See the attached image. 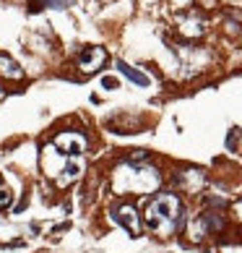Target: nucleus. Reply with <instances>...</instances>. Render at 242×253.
Returning a JSON list of instances; mask_svg holds the SVG:
<instances>
[{
	"instance_id": "obj_1",
	"label": "nucleus",
	"mask_w": 242,
	"mask_h": 253,
	"mask_svg": "<svg viewBox=\"0 0 242 253\" xmlns=\"http://www.w3.org/2000/svg\"><path fill=\"white\" fill-rule=\"evenodd\" d=\"M180 214H182V204L174 193H159L156 199L148 201L146 211H143V219H146V227L159 238L172 235L174 227L180 222Z\"/></svg>"
},
{
	"instance_id": "obj_2",
	"label": "nucleus",
	"mask_w": 242,
	"mask_h": 253,
	"mask_svg": "<svg viewBox=\"0 0 242 253\" xmlns=\"http://www.w3.org/2000/svg\"><path fill=\"white\" fill-rule=\"evenodd\" d=\"M162 177L154 167L148 165H138V162H128L115 170V191L117 193H151L159 188Z\"/></svg>"
},
{
	"instance_id": "obj_3",
	"label": "nucleus",
	"mask_w": 242,
	"mask_h": 253,
	"mask_svg": "<svg viewBox=\"0 0 242 253\" xmlns=\"http://www.w3.org/2000/svg\"><path fill=\"white\" fill-rule=\"evenodd\" d=\"M55 149H58V154L63 157H78L83 149H86V138H83L81 133H76V130H65V133H60L58 138H55Z\"/></svg>"
},
{
	"instance_id": "obj_4",
	"label": "nucleus",
	"mask_w": 242,
	"mask_h": 253,
	"mask_svg": "<svg viewBox=\"0 0 242 253\" xmlns=\"http://www.w3.org/2000/svg\"><path fill=\"white\" fill-rule=\"evenodd\" d=\"M115 219L123 224L130 235H138V232H141V219H138V211H136L130 204L117 206V209H115Z\"/></svg>"
},
{
	"instance_id": "obj_5",
	"label": "nucleus",
	"mask_w": 242,
	"mask_h": 253,
	"mask_svg": "<svg viewBox=\"0 0 242 253\" xmlns=\"http://www.w3.org/2000/svg\"><path fill=\"white\" fill-rule=\"evenodd\" d=\"M107 60V52L102 47H86L78 58V68L83 73H94L97 68H102V63Z\"/></svg>"
},
{
	"instance_id": "obj_6",
	"label": "nucleus",
	"mask_w": 242,
	"mask_h": 253,
	"mask_svg": "<svg viewBox=\"0 0 242 253\" xmlns=\"http://www.w3.org/2000/svg\"><path fill=\"white\" fill-rule=\"evenodd\" d=\"M81 172H83V159L70 157L68 162H65V167L58 172V185H60V188H65V185L76 183L78 177H81Z\"/></svg>"
},
{
	"instance_id": "obj_7",
	"label": "nucleus",
	"mask_w": 242,
	"mask_h": 253,
	"mask_svg": "<svg viewBox=\"0 0 242 253\" xmlns=\"http://www.w3.org/2000/svg\"><path fill=\"white\" fill-rule=\"evenodd\" d=\"M0 76H5V79H21L24 71H21V65L13 63L8 55H0Z\"/></svg>"
},
{
	"instance_id": "obj_8",
	"label": "nucleus",
	"mask_w": 242,
	"mask_h": 253,
	"mask_svg": "<svg viewBox=\"0 0 242 253\" xmlns=\"http://www.w3.org/2000/svg\"><path fill=\"white\" fill-rule=\"evenodd\" d=\"M117 68H120V73H123V76H128V79L133 81V84H138V86H148V84H151V79H148L146 73L136 71L133 65H128V63H120Z\"/></svg>"
},
{
	"instance_id": "obj_9",
	"label": "nucleus",
	"mask_w": 242,
	"mask_h": 253,
	"mask_svg": "<svg viewBox=\"0 0 242 253\" xmlns=\"http://www.w3.org/2000/svg\"><path fill=\"white\" fill-rule=\"evenodd\" d=\"M13 201V193L11 188H5V185H0V209H5V206H11Z\"/></svg>"
},
{
	"instance_id": "obj_10",
	"label": "nucleus",
	"mask_w": 242,
	"mask_h": 253,
	"mask_svg": "<svg viewBox=\"0 0 242 253\" xmlns=\"http://www.w3.org/2000/svg\"><path fill=\"white\" fill-rule=\"evenodd\" d=\"M42 3H47L50 8H65V5H70L73 0H42Z\"/></svg>"
},
{
	"instance_id": "obj_11",
	"label": "nucleus",
	"mask_w": 242,
	"mask_h": 253,
	"mask_svg": "<svg viewBox=\"0 0 242 253\" xmlns=\"http://www.w3.org/2000/svg\"><path fill=\"white\" fill-rule=\"evenodd\" d=\"M102 84H104L107 89H117V79H109V76H107V79L102 81Z\"/></svg>"
},
{
	"instance_id": "obj_12",
	"label": "nucleus",
	"mask_w": 242,
	"mask_h": 253,
	"mask_svg": "<svg viewBox=\"0 0 242 253\" xmlns=\"http://www.w3.org/2000/svg\"><path fill=\"white\" fill-rule=\"evenodd\" d=\"M237 214H240V219H242V201L237 204Z\"/></svg>"
}]
</instances>
